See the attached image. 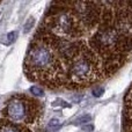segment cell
<instances>
[{
	"label": "cell",
	"instance_id": "obj_1",
	"mask_svg": "<svg viewBox=\"0 0 132 132\" xmlns=\"http://www.w3.org/2000/svg\"><path fill=\"white\" fill-rule=\"evenodd\" d=\"M27 65L31 72L37 74L52 71L56 65V58L49 48L42 44H36L30 48L27 56Z\"/></svg>",
	"mask_w": 132,
	"mask_h": 132
},
{
	"label": "cell",
	"instance_id": "obj_5",
	"mask_svg": "<svg viewBox=\"0 0 132 132\" xmlns=\"http://www.w3.org/2000/svg\"><path fill=\"white\" fill-rule=\"evenodd\" d=\"M115 39H116V35L112 31H104L100 35V42H101V44L104 46L111 45L115 42Z\"/></svg>",
	"mask_w": 132,
	"mask_h": 132
},
{
	"label": "cell",
	"instance_id": "obj_9",
	"mask_svg": "<svg viewBox=\"0 0 132 132\" xmlns=\"http://www.w3.org/2000/svg\"><path fill=\"white\" fill-rule=\"evenodd\" d=\"M34 23H35V19L34 18H29V19H28V21L26 22V24H24V34H27V32H29L30 30H31Z\"/></svg>",
	"mask_w": 132,
	"mask_h": 132
},
{
	"label": "cell",
	"instance_id": "obj_13",
	"mask_svg": "<svg viewBox=\"0 0 132 132\" xmlns=\"http://www.w3.org/2000/svg\"><path fill=\"white\" fill-rule=\"evenodd\" d=\"M82 130L87 131V132H92L94 130V126L93 125H87V126H82Z\"/></svg>",
	"mask_w": 132,
	"mask_h": 132
},
{
	"label": "cell",
	"instance_id": "obj_7",
	"mask_svg": "<svg viewBox=\"0 0 132 132\" xmlns=\"http://www.w3.org/2000/svg\"><path fill=\"white\" fill-rule=\"evenodd\" d=\"M16 38H18V31H11L5 36H2V38L0 39V43L4 45H11L15 42Z\"/></svg>",
	"mask_w": 132,
	"mask_h": 132
},
{
	"label": "cell",
	"instance_id": "obj_2",
	"mask_svg": "<svg viewBox=\"0 0 132 132\" xmlns=\"http://www.w3.org/2000/svg\"><path fill=\"white\" fill-rule=\"evenodd\" d=\"M6 115L14 122H27L31 116L30 102L21 97H15L8 102Z\"/></svg>",
	"mask_w": 132,
	"mask_h": 132
},
{
	"label": "cell",
	"instance_id": "obj_3",
	"mask_svg": "<svg viewBox=\"0 0 132 132\" xmlns=\"http://www.w3.org/2000/svg\"><path fill=\"white\" fill-rule=\"evenodd\" d=\"M90 71H92L90 63L87 59H85V58H80L73 64L71 73H72L73 78H75L77 80H82L86 79L90 74Z\"/></svg>",
	"mask_w": 132,
	"mask_h": 132
},
{
	"label": "cell",
	"instance_id": "obj_10",
	"mask_svg": "<svg viewBox=\"0 0 132 132\" xmlns=\"http://www.w3.org/2000/svg\"><path fill=\"white\" fill-rule=\"evenodd\" d=\"M90 115H84V116L79 117V118H77V122H75L74 124H82V123H87L88 121H90Z\"/></svg>",
	"mask_w": 132,
	"mask_h": 132
},
{
	"label": "cell",
	"instance_id": "obj_4",
	"mask_svg": "<svg viewBox=\"0 0 132 132\" xmlns=\"http://www.w3.org/2000/svg\"><path fill=\"white\" fill-rule=\"evenodd\" d=\"M57 27L64 32H68L72 27V20L68 15H62L57 21Z\"/></svg>",
	"mask_w": 132,
	"mask_h": 132
},
{
	"label": "cell",
	"instance_id": "obj_6",
	"mask_svg": "<svg viewBox=\"0 0 132 132\" xmlns=\"http://www.w3.org/2000/svg\"><path fill=\"white\" fill-rule=\"evenodd\" d=\"M0 132H26L24 129L12 123H0Z\"/></svg>",
	"mask_w": 132,
	"mask_h": 132
},
{
	"label": "cell",
	"instance_id": "obj_12",
	"mask_svg": "<svg viewBox=\"0 0 132 132\" xmlns=\"http://www.w3.org/2000/svg\"><path fill=\"white\" fill-rule=\"evenodd\" d=\"M103 92H104V88H103V87H97V88H95L93 90V95L96 96V97H98V96H101L103 94Z\"/></svg>",
	"mask_w": 132,
	"mask_h": 132
},
{
	"label": "cell",
	"instance_id": "obj_8",
	"mask_svg": "<svg viewBox=\"0 0 132 132\" xmlns=\"http://www.w3.org/2000/svg\"><path fill=\"white\" fill-rule=\"evenodd\" d=\"M30 93L35 96H44L43 89L39 88V87H37V86H32L31 88H30Z\"/></svg>",
	"mask_w": 132,
	"mask_h": 132
},
{
	"label": "cell",
	"instance_id": "obj_11",
	"mask_svg": "<svg viewBox=\"0 0 132 132\" xmlns=\"http://www.w3.org/2000/svg\"><path fill=\"white\" fill-rule=\"evenodd\" d=\"M59 125H60V121H59V119H58V118H53V119H51V121H50L48 128L49 129H57Z\"/></svg>",
	"mask_w": 132,
	"mask_h": 132
}]
</instances>
